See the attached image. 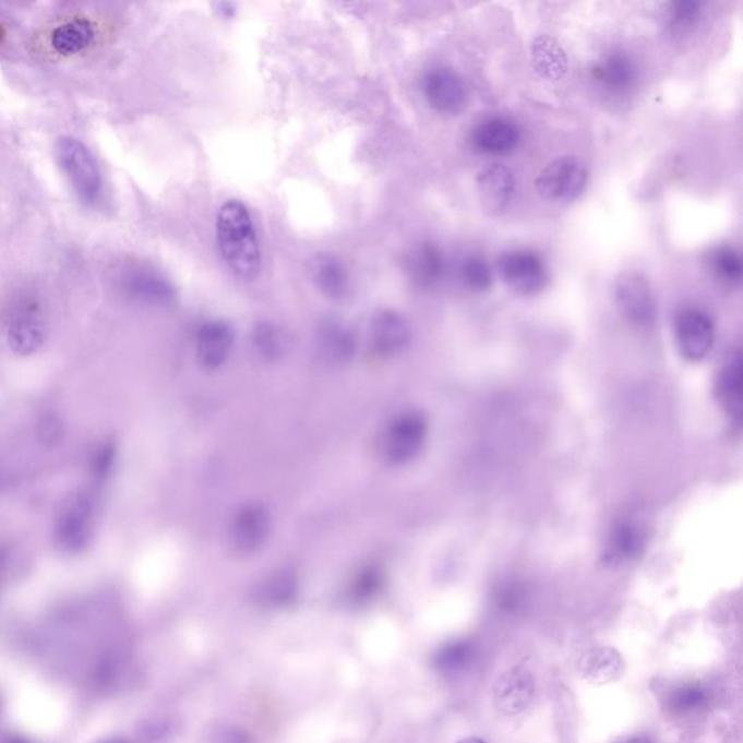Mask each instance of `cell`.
I'll use <instances>...</instances> for the list:
<instances>
[{
  "instance_id": "1",
  "label": "cell",
  "mask_w": 743,
  "mask_h": 743,
  "mask_svg": "<svg viewBox=\"0 0 743 743\" xmlns=\"http://www.w3.org/2000/svg\"><path fill=\"white\" fill-rule=\"evenodd\" d=\"M217 240L224 261L237 278L252 280L261 274V245L252 215L243 202L227 201L219 208Z\"/></svg>"
},
{
  "instance_id": "2",
  "label": "cell",
  "mask_w": 743,
  "mask_h": 743,
  "mask_svg": "<svg viewBox=\"0 0 743 743\" xmlns=\"http://www.w3.org/2000/svg\"><path fill=\"white\" fill-rule=\"evenodd\" d=\"M8 338L16 353L31 355L47 338V315L41 299L33 291H22L8 311Z\"/></svg>"
},
{
  "instance_id": "3",
  "label": "cell",
  "mask_w": 743,
  "mask_h": 743,
  "mask_svg": "<svg viewBox=\"0 0 743 743\" xmlns=\"http://www.w3.org/2000/svg\"><path fill=\"white\" fill-rule=\"evenodd\" d=\"M57 160L68 176L83 205L92 206L103 195V175L91 149L76 139L63 137L57 143Z\"/></svg>"
},
{
  "instance_id": "4",
  "label": "cell",
  "mask_w": 743,
  "mask_h": 743,
  "mask_svg": "<svg viewBox=\"0 0 743 743\" xmlns=\"http://www.w3.org/2000/svg\"><path fill=\"white\" fill-rule=\"evenodd\" d=\"M500 278L517 296L535 297L547 289L548 267L531 250H507L496 261Z\"/></svg>"
},
{
  "instance_id": "5",
  "label": "cell",
  "mask_w": 743,
  "mask_h": 743,
  "mask_svg": "<svg viewBox=\"0 0 743 743\" xmlns=\"http://www.w3.org/2000/svg\"><path fill=\"white\" fill-rule=\"evenodd\" d=\"M614 299L620 314L633 327L648 329L657 321L652 288L639 272L624 271L615 278Z\"/></svg>"
},
{
  "instance_id": "6",
  "label": "cell",
  "mask_w": 743,
  "mask_h": 743,
  "mask_svg": "<svg viewBox=\"0 0 743 743\" xmlns=\"http://www.w3.org/2000/svg\"><path fill=\"white\" fill-rule=\"evenodd\" d=\"M588 169L575 156H562L549 163L536 179V189L543 200L571 202L577 200L586 189Z\"/></svg>"
},
{
  "instance_id": "7",
  "label": "cell",
  "mask_w": 743,
  "mask_h": 743,
  "mask_svg": "<svg viewBox=\"0 0 743 743\" xmlns=\"http://www.w3.org/2000/svg\"><path fill=\"white\" fill-rule=\"evenodd\" d=\"M94 501L86 492L70 496L56 525V540L65 552H81L89 543L94 525Z\"/></svg>"
},
{
  "instance_id": "8",
  "label": "cell",
  "mask_w": 743,
  "mask_h": 743,
  "mask_svg": "<svg viewBox=\"0 0 743 743\" xmlns=\"http://www.w3.org/2000/svg\"><path fill=\"white\" fill-rule=\"evenodd\" d=\"M675 338L685 359L700 362L715 346L714 320L698 308H685L676 315Z\"/></svg>"
},
{
  "instance_id": "9",
  "label": "cell",
  "mask_w": 743,
  "mask_h": 743,
  "mask_svg": "<svg viewBox=\"0 0 743 743\" xmlns=\"http://www.w3.org/2000/svg\"><path fill=\"white\" fill-rule=\"evenodd\" d=\"M122 292L135 301L163 305L173 301L175 288L160 272L143 263H129L118 272Z\"/></svg>"
},
{
  "instance_id": "10",
  "label": "cell",
  "mask_w": 743,
  "mask_h": 743,
  "mask_svg": "<svg viewBox=\"0 0 743 743\" xmlns=\"http://www.w3.org/2000/svg\"><path fill=\"white\" fill-rule=\"evenodd\" d=\"M421 91L430 107L441 113L460 112L468 96L464 79L447 65L428 70L421 81Z\"/></svg>"
},
{
  "instance_id": "11",
  "label": "cell",
  "mask_w": 743,
  "mask_h": 743,
  "mask_svg": "<svg viewBox=\"0 0 743 743\" xmlns=\"http://www.w3.org/2000/svg\"><path fill=\"white\" fill-rule=\"evenodd\" d=\"M536 680L526 667L516 666L503 672L494 684V707L504 718H516L535 700Z\"/></svg>"
},
{
  "instance_id": "12",
  "label": "cell",
  "mask_w": 743,
  "mask_h": 743,
  "mask_svg": "<svg viewBox=\"0 0 743 743\" xmlns=\"http://www.w3.org/2000/svg\"><path fill=\"white\" fill-rule=\"evenodd\" d=\"M428 439V420L420 412H406L391 423L385 453L394 464H407L419 456Z\"/></svg>"
},
{
  "instance_id": "13",
  "label": "cell",
  "mask_w": 743,
  "mask_h": 743,
  "mask_svg": "<svg viewBox=\"0 0 743 743\" xmlns=\"http://www.w3.org/2000/svg\"><path fill=\"white\" fill-rule=\"evenodd\" d=\"M592 81L609 95L623 96L636 86L639 70L626 51L606 52L591 69Z\"/></svg>"
},
{
  "instance_id": "14",
  "label": "cell",
  "mask_w": 743,
  "mask_h": 743,
  "mask_svg": "<svg viewBox=\"0 0 743 743\" xmlns=\"http://www.w3.org/2000/svg\"><path fill=\"white\" fill-rule=\"evenodd\" d=\"M470 143L488 156H507L520 143V129L505 117H490L474 127Z\"/></svg>"
},
{
  "instance_id": "15",
  "label": "cell",
  "mask_w": 743,
  "mask_h": 743,
  "mask_svg": "<svg viewBox=\"0 0 743 743\" xmlns=\"http://www.w3.org/2000/svg\"><path fill=\"white\" fill-rule=\"evenodd\" d=\"M404 269L417 288H433L445 275V256L432 241H421L408 250L404 257Z\"/></svg>"
},
{
  "instance_id": "16",
  "label": "cell",
  "mask_w": 743,
  "mask_h": 743,
  "mask_svg": "<svg viewBox=\"0 0 743 743\" xmlns=\"http://www.w3.org/2000/svg\"><path fill=\"white\" fill-rule=\"evenodd\" d=\"M477 189L483 209L492 215H500L513 200L516 179L507 167L494 163L479 171Z\"/></svg>"
},
{
  "instance_id": "17",
  "label": "cell",
  "mask_w": 743,
  "mask_h": 743,
  "mask_svg": "<svg viewBox=\"0 0 743 743\" xmlns=\"http://www.w3.org/2000/svg\"><path fill=\"white\" fill-rule=\"evenodd\" d=\"M271 530V516L261 504L241 508L232 522L231 539L237 551L253 553L265 544Z\"/></svg>"
},
{
  "instance_id": "18",
  "label": "cell",
  "mask_w": 743,
  "mask_h": 743,
  "mask_svg": "<svg viewBox=\"0 0 743 743\" xmlns=\"http://www.w3.org/2000/svg\"><path fill=\"white\" fill-rule=\"evenodd\" d=\"M308 274L315 288L333 301H341L350 293L349 272L334 254H315L308 263Z\"/></svg>"
},
{
  "instance_id": "19",
  "label": "cell",
  "mask_w": 743,
  "mask_h": 743,
  "mask_svg": "<svg viewBox=\"0 0 743 743\" xmlns=\"http://www.w3.org/2000/svg\"><path fill=\"white\" fill-rule=\"evenodd\" d=\"M371 334L373 347L384 356L403 353L411 340L410 325L394 310H382L373 316Z\"/></svg>"
},
{
  "instance_id": "20",
  "label": "cell",
  "mask_w": 743,
  "mask_h": 743,
  "mask_svg": "<svg viewBox=\"0 0 743 743\" xmlns=\"http://www.w3.org/2000/svg\"><path fill=\"white\" fill-rule=\"evenodd\" d=\"M235 343V329L226 321H209L197 329L196 355L204 368L221 367Z\"/></svg>"
},
{
  "instance_id": "21",
  "label": "cell",
  "mask_w": 743,
  "mask_h": 743,
  "mask_svg": "<svg viewBox=\"0 0 743 743\" xmlns=\"http://www.w3.org/2000/svg\"><path fill=\"white\" fill-rule=\"evenodd\" d=\"M624 661L618 649L611 646H597L583 654L578 672L587 683L607 685L623 675Z\"/></svg>"
},
{
  "instance_id": "22",
  "label": "cell",
  "mask_w": 743,
  "mask_h": 743,
  "mask_svg": "<svg viewBox=\"0 0 743 743\" xmlns=\"http://www.w3.org/2000/svg\"><path fill=\"white\" fill-rule=\"evenodd\" d=\"M645 544L646 530L642 523L636 520L620 523L611 535L606 561L615 565L636 560L644 551Z\"/></svg>"
},
{
  "instance_id": "23",
  "label": "cell",
  "mask_w": 743,
  "mask_h": 743,
  "mask_svg": "<svg viewBox=\"0 0 743 743\" xmlns=\"http://www.w3.org/2000/svg\"><path fill=\"white\" fill-rule=\"evenodd\" d=\"M95 38V25L77 17L57 26L51 33L50 44L57 55L70 57L81 55L94 44Z\"/></svg>"
},
{
  "instance_id": "24",
  "label": "cell",
  "mask_w": 743,
  "mask_h": 743,
  "mask_svg": "<svg viewBox=\"0 0 743 743\" xmlns=\"http://www.w3.org/2000/svg\"><path fill=\"white\" fill-rule=\"evenodd\" d=\"M742 356L741 351H736L720 369L718 385H716L719 402L722 403L728 415L736 421H741L742 417Z\"/></svg>"
},
{
  "instance_id": "25",
  "label": "cell",
  "mask_w": 743,
  "mask_h": 743,
  "mask_svg": "<svg viewBox=\"0 0 743 743\" xmlns=\"http://www.w3.org/2000/svg\"><path fill=\"white\" fill-rule=\"evenodd\" d=\"M711 700L710 690L698 681H685L676 684L666 694L667 710L674 716L685 718L705 711Z\"/></svg>"
},
{
  "instance_id": "26",
  "label": "cell",
  "mask_w": 743,
  "mask_h": 743,
  "mask_svg": "<svg viewBox=\"0 0 743 743\" xmlns=\"http://www.w3.org/2000/svg\"><path fill=\"white\" fill-rule=\"evenodd\" d=\"M531 63L536 72L549 81H560L568 70L565 51L549 35H542L531 44Z\"/></svg>"
},
{
  "instance_id": "27",
  "label": "cell",
  "mask_w": 743,
  "mask_h": 743,
  "mask_svg": "<svg viewBox=\"0 0 743 743\" xmlns=\"http://www.w3.org/2000/svg\"><path fill=\"white\" fill-rule=\"evenodd\" d=\"M320 349L334 362H346L356 351V338L349 327L338 321H325L319 332Z\"/></svg>"
},
{
  "instance_id": "28",
  "label": "cell",
  "mask_w": 743,
  "mask_h": 743,
  "mask_svg": "<svg viewBox=\"0 0 743 743\" xmlns=\"http://www.w3.org/2000/svg\"><path fill=\"white\" fill-rule=\"evenodd\" d=\"M477 648L470 640L447 642L433 657V667L443 675H457L474 666Z\"/></svg>"
},
{
  "instance_id": "29",
  "label": "cell",
  "mask_w": 743,
  "mask_h": 743,
  "mask_svg": "<svg viewBox=\"0 0 743 743\" xmlns=\"http://www.w3.org/2000/svg\"><path fill=\"white\" fill-rule=\"evenodd\" d=\"M707 265L715 278L729 287H735L742 279V259L731 245H719L710 250Z\"/></svg>"
},
{
  "instance_id": "30",
  "label": "cell",
  "mask_w": 743,
  "mask_h": 743,
  "mask_svg": "<svg viewBox=\"0 0 743 743\" xmlns=\"http://www.w3.org/2000/svg\"><path fill=\"white\" fill-rule=\"evenodd\" d=\"M460 279L466 288L474 292H487L492 287V271L487 259L479 254H469L460 263Z\"/></svg>"
},
{
  "instance_id": "31",
  "label": "cell",
  "mask_w": 743,
  "mask_h": 743,
  "mask_svg": "<svg viewBox=\"0 0 743 743\" xmlns=\"http://www.w3.org/2000/svg\"><path fill=\"white\" fill-rule=\"evenodd\" d=\"M253 341L259 353L269 360L283 358L285 351H287L288 340L283 329L276 327L275 324L267 323V321L256 325Z\"/></svg>"
},
{
  "instance_id": "32",
  "label": "cell",
  "mask_w": 743,
  "mask_h": 743,
  "mask_svg": "<svg viewBox=\"0 0 743 743\" xmlns=\"http://www.w3.org/2000/svg\"><path fill=\"white\" fill-rule=\"evenodd\" d=\"M297 595V582L288 571L275 574L261 588V598L271 606H285Z\"/></svg>"
},
{
  "instance_id": "33",
  "label": "cell",
  "mask_w": 743,
  "mask_h": 743,
  "mask_svg": "<svg viewBox=\"0 0 743 743\" xmlns=\"http://www.w3.org/2000/svg\"><path fill=\"white\" fill-rule=\"evenodd\" d=\"M200 743H254L248 731L235 724L218 723L202 733Z\"/></svg>"
},
{
  "instance_id": "34",
  "label": "cell",
  "mask_w": 743,
  "mask_h": 743,
  "mask_svg": "<svg viewBox=\"0 0 743 743\" xmlns=\"http://www.w3.org/2000/svg\"><path fill=\"white\" fill-rule=\"evenodd\" d=\"M382 586V575L376 568H367L356 578L351 587V598L356 602H364L376 596Z\"/></svg>"
},
{
  "instance_id": "35",
  "label": "cell",
  "mask_w": 743,
  "mask_h": 743,
  "mask_svg": "<svg viewBox=\"0 0 743 743\" xmlns=\"http://www.w3.org/2000/svg\"><path fill=\"white\" fill-rule=\"evenodd\" d=\"M670 24L674 25L675 28H688L696 24L698 16L702 13V3L692 2V0H681V2H675L670 4Z\"/></svg>"
},
{
  "instance_id": "36",
  "label": "cell",
  "mask_w": 743,
  "mask_h": 743,
  "mask_svg": "<svg viewBox=\"0 0 743 743\" xmlns=\"http://www.w3.org/2000/svg\"><path fill=\"white\" fill-rule=\"evenodd\" d=\"M37 433L43 445L55 447L60 445L64 438V428L59 417L48 415L39 420Z\"/></svg>"
},
{
  "instance_id": "37",
  "label": "cell",
  "mask_w": 743,
  "mask_h": 743,
  "mask_svg": "<svg viewBox=\"0 0 743 743\" xmlns=\"http://www.w3.org/2000/svg\"><path fill=\"white\" fill-rule=\"evenodd\" d=\"M117 448L112 443H105L96 451L92 457V472L95 478L105 479L111 474L113 462H116Z\"/></svg>"
},
{
  "instance_id": "38",
  "label": "cell",
  "mask_w": 743,
  "mask_h": 743,
  "mask_svg": "<svg viewBox=\"0 0 743 743\" xmlns=\"http://www.w3.org/2000/svg\"><path fill=\"white\" fill-rule=\"evenodd\" d=\"M522 601V591L514 587L504 588V590L499 591V595H496V606H499L501 610H517L518 607H520Z\"/></svg>"
},
{
  "instance_id": "39",
  "label": "cell",
  "mask_w": 743,
  "mask_h": 743,
  "mask_svg": "<svg viewBox=\"0 0 743 743\" xmlns=\"http://www.w3.org/2000/svg\"><path fill=\"white\" fill-rule=\"evenodd\" d=\"M215 8H217V11H218L217 13H219V15H223L224 17H230V16L235 15V13H236V4L235 3L223 2V3H218L217 7H215Z\"/></svg>"
},
{
  "instance_id": "40",
  "label": "cell",
  "mask_w": 743,
  "mask_h": 743,
  "mask_svg": "<svg viewBox=\"0 0 743 743\" xmlns=\"http://www.w3.org/2000/svg\"><path fill=\"white\" fill-rule=\"evenodd\" d=\"M620 743H654L652 741L648 740V738L644 736H636V738H631V740H626Z\"/></svg>"
},
{
  "instance_id": "41",
  "label": "cell",
  "mask_w": 743,
  "mask_h": 743,
  "mask_svg": "<svg viewBox=\"0 0 743 743\" xmlns=\"http://www.w3.org/2000/svg\"><path fill=\"white\" fill-rule=\"evenodd\" d=\"M457 743H486V742H483L482 740H479V738L469 736V738H465V740H462Z\"/></svg>"
},
{
  "instance_id": "42",
  "label": "cell",
  "mask_w": 743,
  "mask_h": 743,
  "mask_svg": "<svg viewBox=\"0 0 743 743\" xmlns=\"http://www.w3.org/2000/svg\"><path fill=\"white\" fill-rule=\"evenodd\" d=\"M13 743H24V742H13Z\"/></svg>"
}]
</instances>
